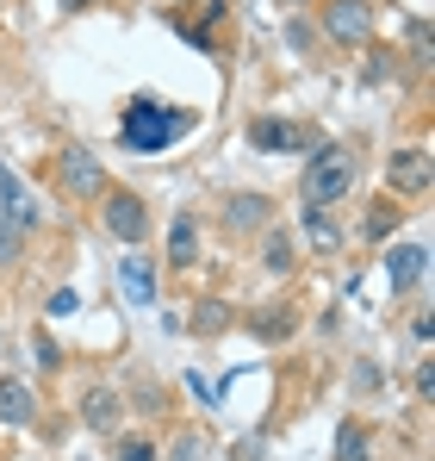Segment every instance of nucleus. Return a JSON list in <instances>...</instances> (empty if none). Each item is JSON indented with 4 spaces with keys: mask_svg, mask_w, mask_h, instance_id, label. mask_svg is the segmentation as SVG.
Here are the masks:
<instances>
[{
    "mask_svg": "<svg viewBox=\"0 0 435 461\" xmlns=\"http://www.w3.org/2000/svg\"><path fill=\"white\" fill-rule=\"evenodd\" d=\"M349 181H355V156L342 150V144H330V150L311 156V168H305V181H298V200L317 206V212H330V206L349 194Z\"/></svg>",
    "mask_w": 435,
    "mask_h": 461,
    "instance_id": "f257e3e1",
    "label": "nucleus"
},
{
    "mask_svg": "<svg viewBox=\"0 0 435 461\" xmlns=\"http://www.w3.org/2000/svg\"><path fill=\"white\" fill-rule=\"evenodd\" d=\"M187 125H193L187 113H162L155 100H131V113H125V150H138V156L168 150Z\"/></svg>",
    "mask_w": 435,
    "mask_h": 461,
    "instance_id": "f03ea898",
    "label": "nucleus"
},
{
    "mask_svg": "<svg viewBox=\"0 0 435 461\" xmlns=\"http://www.w3.org/2000/svg\"><path fill=\"white\" fill-rule=\"evenodd\" d=\"M106 230L119 237V243H144V230H149V206L131 194V187H112L106 194Z\"/></svg>",
    "mask_w": 435,
    "mask_h": 461,
    "instance_id": "7ed1b4c3",
    "label": "nucleus"
},
{
    "mask_svg": "<svg viewBox=\"0 0 435 461\" xmlns=\"http://www.w3.org/2000/svg\"><path fill=\"white\" fill-rule=\"evenodd\" d=\"M324 32H330L336 44H367V38H373V6H367V0H330Z\"/></svg>",
    "mask_w": 435,
    "mask_h": 461,
    "instance_id": "20e7f679",
    "label": "nucleus"
},
{
    "mask_svg": "<svg viewBox=\"0 0 435 461\" xmlns=\"http://www.w3.org/2000/svg\"><path fill=\"white\" fill-rule=\"evenodd\" d=\"M386 181H392V194H430V150H392L386 162Z\"/></svg>",
    "mask_w": 435,
    "mask_h": 461,
    "instance_id": "39448f33",
    "label": "nucleus"
},
{
    "mask_svg": "<svg viewBox=\"0 0 435 461\" xmlns=\"http://www.w3.org/2000/svg\"><path fill=\"white\" fill-rule=\"evenodd\" d=\"M63 187H69V194H81V200H87V194H100V187H106L100 156L81 150V144H75V150H63Z\"/></svg>",
    "mask_w": 435,
    "mask_h": 461,
    "instance_id": "423d86ee",
    "label": "nucleus"
},
{
    "mask_svg": "<svg viewBox=\"0 0 435 461\" xmlns=\"http://www.w3.org/2000/svg\"><path fill=\"white\" fill-rule=\"evenodd\" d=\"M423 268H430V249H423V243H398V249H386V281H392L398 294L417 287Z\"/></svg>",
    "mask_w": 435,
    "mask_h": 461,
    "instance_id": "0eeeda50",
    "label": "nucleus"
},
{
    "mask_svg": "<svg viewBox=\"0 0 435 461\" xmlns=\"http://www.w3.org/2000/svg\"><path fill=\"white\" fill-rule=\"evenodd\" d=\"M119 287H125L131 306H149V300H155V268H149L144 256H125V262H119Z\"/></svg>",
    "mask_w": 435,
    "mask_h": 461,
    "instance_id": "6e6552de",
    "label": "nucleus"
},
{
    "mask_svg": "<svg viewBox=\"0 0 435 461\" xmlns=\"http://www.w3.org/2000/svg\"><path fill=\"white\" fill-rule=\"evenodd\" d=\"M193 256H200V225L187 212H174V225H168V262L174 268H193Z\"/></svg>",
    "mask_w": 435,
    "mask_h": 461,
    "instance_id": "1a4fd4ad",
    "label": "nucleus"
},
{
    "mask_svg": "<svg viewBox=\"0 0 435 461\" xmlns=\"http://www.w3.org/2000/svg\"><path fill=\"white\" fill-rule=\"evenodd\" d=\"M249 144L255 150H292L298 144V125H287V119H255L249 125Z\"/></svg>",
    "mask_w": 435,
    "mask_h": 461,
    "instance_id": "9d476101",
    "label": "nucleus"
},
{
    "mask_svg": "<svg viewBox=\"0 0 435 461\" xmlns=\"http://www.w3.org/2000/svg\"><path fill=\"white\" fill-rule=\"evenodd\" d=\"M0 424H31V386L0 381Z\"/></svg>",
    "mask_w": 435,
    "mask_h": 461,
    "instance_id": "9b49d317",
    "label": "nucleus"
},
{
    "mask_svg": "<svg viewBox=\"0 0 435 461\" xmlns=\"http://www.w3.org/2000/svg\"><path fill=\"white\" fill-rule=\"evenodd\" d=\"M81 418H87L93 430H112V424H119V399H112V393H87V399H81Z\"/></svg>",
    "mask_w": 435,
    "mask_h": 461,
    "instance_id": "f8f14e48",
    "label": "nucleus"
},
{
    "mask_svg": "<svg viewBox=\"0 0 435 461\" xmlns=\"http://www.w3.org/2000/svg\"><path fill=\"white\" fill-rule=\"evenodd\" d=\"M336 456L342 461H367V424H342V430H336Z\"/></svg>",
    "mask_w": 435,
    "mask_h": 461,
    "instance_id": "ddd939ff",
    "label": "nucleus"
},
{
    "mask_svg": "<svg viewBox=\"0 0 435 461\" xmlns=\"http://www.w3.org/2000/svg\"><path fill=\"white\" fill-rule=\"evenodd\" d=\"M305 237H311L317 249H336V243H342V237H336V225H330L317 206H305Z\"/></svg>",
    "mask_w": 435,
    "mask_h": 461,
    "instance_id": "4468645a",
    "label": "nucleus"
},
{
    "mask_svg": "<svg viewBox=\"0 0 435 461\" xmlns=\"http://www.w3.org/2000/svg\"><path fill=\"white\" fill-rule=\"evenodd\" d=\"M262 219H268V206H262L255 194H236V200H230V225H262Z\"/></svg>",
    "mask_w": 435,
    "mask_h": 461,
    "instance_id": "2eb2a0df",
    "label": "nucleus"
},
{
    "mask_svg": "<svg viewBox=\"0 0 435 461\" xmlns=\"http://www.w3.org/2000/svg\"><path fill=\"white\" fill-rule=\"evenodd\" d=\"M268 268H274V275H287V268H292V237H287V230L268 237Z\"/></svg>",
    "mask_w": 435,
    "mask_h": 461,
    "instance_id": "dca6fc26",
    "label": "nucleus"
},
{
    "mask_svg": "<svg viewBox=\"0 0 435 461\" xmlns=\"http://www.w3.org/2000/svg\"><path fill=\"white\" fill-rule=\"evenodd\" d=\"M112 461H155V443H149V437H125Z\"/></svg>",
    "mask_w": 435,
    "mask_h": 461,
    "instance_id": "f3484780",
    "label": "nucleus"
},
{
    "mask_svg": "<svg viewBox=\"0 0 435 461\" xmlns=\"http://www.w3.org/2000/svg\"><path fill=\"white\" fill-rule=\"evenodd\" d=\"M168 461H206V437H193V430H187V437L174 443V456H168Z\"/></svg>",
    "mask_w": 435,
    "mask_h": 461,
    "instance_id": "a211bd4d",
    "label": "nucleus"
},
{
    "mask_svg": "<svg viewBox=\"0 0 435 461\" xmlns=\"http://www.w3.org/2000/svg\"><path fill=\"white\" fill-rule=\"evenodd\" d=\"M19 237H25V230H13L6 219H0V262H13V256H19Z\"/></svg>",
    "mask_w": 435,
    "mask_h": 461,
    "instance_id": "6ab92c4d",
    "label": "nucleus"
},
{
    "mask_svg": "<svg viewBox=\"0 0 435 461\" xmlns=\"http://www.w3.org/2000/svg\"><path fill=\"white\" fill-rule=\"evenodd\" d=\"M31 356H38V362H44V368H57V343H50V337H44V330H38V337H31Z\"/></svg>",
    "mask_w": 435,
    "mask_h": 461,
    "instance_id": "aec40b11",
    "label": "nucleus"
},
{
    "mask_svg": "<svg viewBox=\"0 0 435 461\" xmlns=\"http://www.w3.org/2000/svg\"><path fill=\"white\" fill-rule=\"evenodd\" d=\"M75 306H81V294H69V287H63V294H57V300H50V312H57V318H69Z\"/></svg>",
    "mask_w": 435,
    "mask_h": 461,
    "instance_id": "412c9836",
    "label": "nucleus"
},
{
    "mask_svg": "<svg viewBox=\"0 0 435 461\" xmlns=\"http://www.w3.org/2000/svg\"><path fill=\"white\" fill-rule=\"evenodd\" d=\"M224 318H230V312H224V306H206V312H200V318H193V324H200V330H218Z\"/></svg>",
    "mask_w": 435,
    "mask_h": 461,
    "instance_id": "4be33fe9",
    "label": "nucleus"
},
{
    "mask_svg": "<svg viewBox=\"0 0 435 461\" xmlns=\"http://www.w3.org/2000/svg\"><path fill=\"white\" fill-rule=\"evenodd\" d=\"M230 461H262V443H255V437H249V443H236V449H230Z\"/></svg>",
    "mask_w": 435,
    "mask_h": 461,
    "instance_id": "5701e85b",
    "label": "nucleus"
}]
</instances>
